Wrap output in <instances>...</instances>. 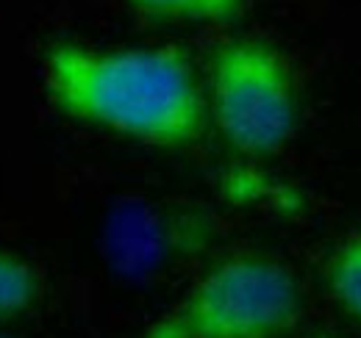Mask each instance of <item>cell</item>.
<instances>
[{
    "instance_id": "obj_1",
    "label": "cell",
    "mask_w": 361,
    "mask_h": 338,
    "mask_svg": "<svg viewBox=\"0 0 361 338\" xmlns=\"http://www.w3.org/2000/svg\"><path fill=\"white\" fill-rule=\"evenodd\" d=\"M45 86L64 114L159 147L192 144L206 125L192 67L176 47L94 53L61 44L47 53Z\"/></svg>"
},
{
    "instance_id": "obj_2",
    "label": "cell",
    "mask_w": 361,
    "mask_h": 338,
    "mask_svg": "<svg viewBox=\"0 0 361 338\" xmlns=\"http://www.w3.org/2000/svg\"><path fill=\"white\" fill-rule=\"evenodd\" d=\"M295 275L264 255L217 263L145 338H278L300 316Z\"/></svg>"
},
{
    "instance_id": "obj_3",
    "label": "cell",
    "mask_w": 361,
    "mask_h": 338,
    "mask_svg": "<svg viewBox=\"0 0 361 338\" xmlns=\"http://www.w3.org/2000/svg\"><path fill=\"white\" fill-rule=\"evenodd\" d=\"M214 114L247 156H270L292 133L295 89L283 58L259 42H228L212 58Z\"/></svg>"
},
{
    "instance_id": "obj_4",
    "label": "cell",
    "mask_w": 361,
    "mask_h": 338,
    "mask_svg": "<svg viewBox=\"0 0 361 338\" xmlns=\"http://www.w3.org/2000/svg\"><path fill=\"white\" fill-rule=\"evenodd\" d=\"M328 286L345 313L361 322V233L334 253L328 263Z\"/></svg>"
},
{
    "instance_id": "obj_5",
    "label": "cell",
    "mask_w": 361,
    "mask_h": 338,
    "mask_svg": "<svg viewBox=\"0 0 361 338\" xmlns=\"http://www.w3.org/2000/svg\"><path fill=\"white\" fill-rule=\"evenodd\" d=\"M131 3L150 17L212 20V23H226L239 17L245 6V0H131Z\"/></svg>"
},
{
    "instance_id": "obj_6",
    "label": "cell",
    "mask_w": 361,
    "mask_h": 338,
    "mask_svg": "<svg viewBox=\"0 0 361 338\" xmlns=\"http://www.w3.org/2000/svg\"><path fill=\"white\" fill-rule=\"evenodd\" d=\"M37 299V275L17 255L0 250V316H17Z\"/></svg>"
},
{
    "instance_id": "obj_7",
    "label": "cell",
    "mask_w": 361,
    "mask_h": 338,
    "mask_svg": "<svg viewBox=\"0 0 361 338\" xmlns=\"http://www.w3.org/2000/svg\"><path fill=\"white\" fill-rule=\"evenodd\" d=\"M0 338H3V336H0Z\"/></svg>"
}]
</instances>
